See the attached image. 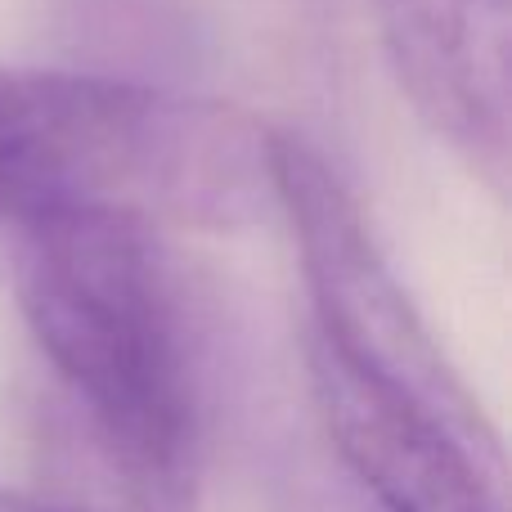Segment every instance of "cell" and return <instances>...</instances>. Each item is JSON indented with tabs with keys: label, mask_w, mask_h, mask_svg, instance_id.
Returning a JSON list of instances; mask_svg holds the SVG:
<instances>
[{
	"label": "cell",
	"mask_w": 512,
	"mask_h": 512,
	"mask_svg": "<svg viewBox=\"0 0 512 512\" xmlns=\"http://www.w3.org/2000/svg\"><path fill=\"white\" fill-rule=\"evenodd\" d=\"M18 306L99 454L158 504H180L203 441V369L158 230L117 212L18 225Z\"/></svg>",
	"instance_id": "cell-1"
},
{
	"label": "cell",
	"mask_w": 512,
	"mask_h": 512,
	"mask_svg": "<svg viewBox=\"0 0 512 512\" xmlns=\"http://www.w3.org/2000/svg\"><path fill=\"white\" fill-rule=\"evenodd\" d=\"M279 207L274 131L122 72L0 68V221L117 212L234 230Z\"/></svg>",
	"instance_id": "cell-2"
},
{
	"label": "cell",
	"mask_w": 512,
	"mask_h": 512,
	"mask_svg": "<svg viewBox=\"0 0 512 512\" xmlns=\"http://www.w3.org/2000/svg\"><path fill=\"white\" fill-rule=\"evenodd\" d=\"M333 454L369 512H508L486 414H450L306 351Z\"/></svg>",
	"instance_id": "cell-3"
},
{
	"label": "cell",
	"mask_w": 512,
	"mask_h": 512,
	"mask_svg": "<svg viewBox=\"0 0 512 512\" xmlns=\"http://www.w3.org/2000/svg\"><path fill=\"white\" fill-rule=\"evenodd\" d=\"M414 113L504 185L512 135V0H373Z\"/></svg>",
	"instance_id": "cell-4"
},
{
	"label": "cell",
	"mask_w": 512,
	"mask_h": 512,
	"mask_svg": "<svg viewBox=\"0 0 512 512\" xmlns=\"http://www.w3.org/2000/svg\"><path fill=\"white\" fill-rule=\"evenodd\" d=\"M0 512H72V508H59V504H45V499H32V495H18V490H0Z\"/></svg>",
	"instance_id": "cell-5"
}]
</instances>
